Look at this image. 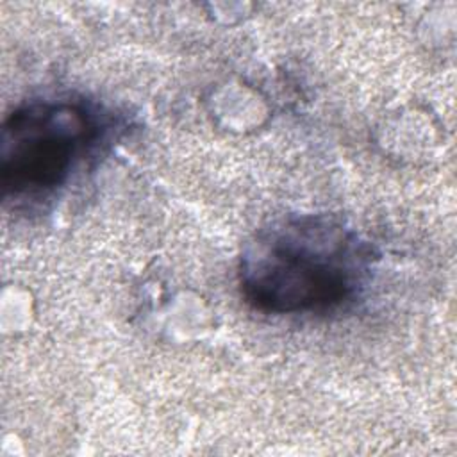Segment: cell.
Returning <instances> with one entry per match:
<instances>
[{"instance_id": "1", "label": "cell", "mask_w": 457, "mask_h": 457, "mask_svg": "<svg viewBox=\"0 0 457 457\" xmlns=\"http://www.w3.org/2000/svg\"><path fill=\"white\" fill-rule=\"evenodd\" d=\"M371 246L327 214L286 218L246 246L239 266L245 300L268 314L336 309L362 289Z\"/></svg>"}, {"instance_id": "2", "label": "cell", "mask_w": 457, "mask_h": 457, "mask_svg": "<svg viewBox=\"0 0 457 457\" xmlns=\"http://www.w3.org/2000/svg\"><path fill=\"white\" fill-rule=\"evenodd\" d=\"M104 129L100 111L84 100L43 98L16 107L0 136L4 196L43 200L57 191L98 145Z\"/></svg>"}]
</instances>
